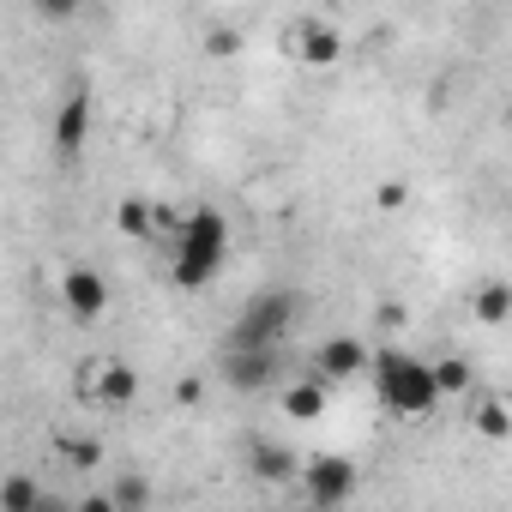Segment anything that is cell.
<instances>
[{"mask_svg":"<svg viewBox=\"0 0 512 512\" xmlns=\"http://www.w3.org/2000/svg\"><path fill=\"white\" fill-rule=\"evenodd\" d=\"M229 260V217L199 205L181 229H175V284L181 290H205Z\"/></svg>","mask_w":512,"mask_h":512,"instance_id":"1","label":"cell"},{"mask_svg":"<svg viewBox=\"0 0 512 512\" xmlns=\"http://www.w3.org/2000/svg\"><path fill=\"white\" fill-rule=\"evenodd\" d=\"M374 392L386 398V410L422 416V410H434V398H440L434 362H422V356H410V350H380V356H374Z\"/></svg>","mask_w":512,"mask_h":512,"instance_id":"2","label":"cell"},{"mask_svg":"<svg viewBox=\"0 0 512 512\" xmlns=\"http://www.w3.org/2000/svg\"><path fill=\"white\" fill-rule=\"evenodd\" d=\"M296 326V296L290 290H260V296H247L241 314L229 320V338L223 350H278Z\"/></svg>","mask_w":512,"mask_h":512,"instance_id":"3","label":"cell"},{"mask_svg":"<svg viewBox=\"0 0 512 512\" xmlns=\"http://www.w3.org/2000/svg\"><path fill=\"white\" fill-rule=\"evenodd\" d=\"M302 482H308V500H314L320 512H338V506L356 494V464L338 458V452H326V458H314V464L302 470Z\"/></svg>","mask_w":512,"mask_h":512,"instance_id":"4","label":"cell"},{"mask_svg":"<svg viewBox=\"0 0 512 512\" xmlns=\"http://www.w3.org/2000/svg\"><path fill=\"white\" fill-rule=\"evenodd\" d=\"M284 374V350H223V380L235 392H266Z\"/></svg>","mask_w":512,"mask_h":512,"instance_id":"5","label":"cell"},{"mask_svg":"<svg viewBox=\"0 0 512 512\" xmlns=\"http://www.w3.org/2000/svg\"><path fill=\"white\" fill-rule=\"evenodd\" d=\"M85 139H91V91L73 85L67 103H61V115H55V151H61V157H79Z\"/></svg>","mask_w":512,"mask_h":512,"instance_id":"6","label":"cell"},{"mask_svg":"<svg viewBox=\"0 0 512 512\" xmlns=\"http://www.w3.org/2000/svg\"><path fill=\"white\" fill-rule=\"evenodd\" d=\"M61 302H67L73 320H97V314L109 308V284H103L91 266H73V272L61 278Z\"/></svg>","mask_w":512,"mask_h":512,"instance_id":"7","label":"cell"},{"mask_svg":"<svg viewBox=\"0 0 512 512\" xmlns=\"http://www.w3.org/2000/svg\"><path fill=\"white\" fill-rule=\"evenodd\" d=\"M247 470L260 476V482H290V476H302L308 464H302L290 446H278V440H266V434H253V440H247Z\"/></svg>","mask_w":512,"mask_h":512,"instance_id":"8","label":"cell"},{"mask_svg":"<svg viewBox=\"0 0 512 512\" xmlns=\"http://www.w3.org/2000/svg\"><path fill=\"white\" fill-rule=\"evenodd\" d=\"M362 368H374V362H368V350H362L356 338H326V344H320V380H326V386H344V380H356Z\"/></svg>","mask_w":512,"mask_h":512,"instance_id":"9","label":"cell"},{"mask_svg":"<svg viewBox=\"0 0 512 512\" xmlns=\"http://www.w3.org/2000/svg\"><path fill=\"white\" fill-rule=\"evenodd\" d=\"M284 43H290V49H296L308 67H332V61H338V49H344V37H338L332 25H320V19H314V25H296V31H284Z\"/></svg>","mask_w":512,"mask_h":512,"instance_id":"10","label":"cell"},{"mask_svg":"<svg viewBox=\"0 0 512 512\" xmlns=\"http://www.w3.org/2000/svg\"><path fill=\"white\" fill-rule=\"evenodd\" d=\"M326 392H332V386H326L320 374H308V380L284 386V416H290V422H314V416L326 410Z\"/></svg>","mask_w":512,"mask_h":512,"instance_id":"11","label":"cell"},{"mask_svg":"<svg viewBox=\"0 0 512 512\" xmlns=\"http://www.w3.org/2000/svg\"><path fill=\"white\" fill-rule=\"evenodd\" d=\"M43 494H49V488H43L37 476L13 470L7 482H0V512H37V506H43Z\"/></svg>","mask_w":512,"mask_h":512,"instance_id":"12","label":"cell"},{"mask_svg":"<svg viewBox=\"0 0 512 512\" xmlns=\"http://www.w3.org/2000/svg\"><path fill=\"white\" fill-rule=\"evenodd\" d=\"M133 392H139V374L127 362H103L97 368V398L103 404H133Z\"/></svg>","mask_w":512,"mask_h":512,"instance_id":"13","label":"cell"},{"mask_svg":"<svg viewBox=\"0 0 512 512\" xmlns=\"http://www.w3.org/2000/svg\"><path fill=\"white\" fill-rule=\"evenodd\" d=\"M470 314H476L482 326H500V320H512V284H482V290L470 296Z\"/></svg>","mask_w":512,"mask_h":512,"instance_id":"14","label":"cell"},{"mask_svg":"<svg viewBox=\"0 0 512 512\" xmlns=\"http://www.w3.org/2000/svg\"><path fill=\"white\" fill-rule=\"evenodd\" d=\"M115 223H121V229H127L133 241H151V235H157V211H151V205H145L139 193H127V199H121Z\"/></svg>","mask_w":512,"mask_h":512,"instance_id":"15","label":"cell"},{"mask_svg":"<svg viewBox=\"0 0 512 512\" xmlns=\"http://www.w3.org/2000/svg\"><path fill=\"white\" fill-rule=\"evenodd\" d=\"M434 386H440V398H458V392L476 386V368H470L464 356H440V362H434Z\"/></svg>","mask_w":512,"mask_h":512,"instance_id":"16","label":"cell"},{"mask_svg":"<svg viewBox=\"0 0 512 512\" xmlns=\"http://www.w3.org/2000/svg\"><path fill=\"white\" fill-rule=\"evenodd\" d=\"M476 434L506 440V434H512V410H506L500 398H482V404H476Z\"/></svg>","mask_w":512,"mask_h":512,"instance_id":"17","label":"cell"},{"mask_svg":"<svg viewBox=\"0 0 512 512\" xmlns=\"http://www.w3.org/2000/svg\"><path fill=\"white\" fill-rule=\"evenodd\" d=\"M109 494H115V506H121V512H145V506H151V482H145V476H133V470H127Z\"/></svg>","mask_w":512,"mask_h":512,"instance_id":"18","label":"cell"},{"mask_svg":"<svg viewBox=\"0 0 512 512\" xmlns=\"http://www.w3.org/2000/svg\"><path fill=\"white\" fill-rule=\"evenodd\" d=\"M61 452H67V464H79V470H97V464H103V446H97V440H79V434H61Z\"/></svg>","mask_w":512,"mask_h":512,"instance_id":"19","label":"cell"},{"mask_svg":"<svg viewBox=\"0 0 512 512\" xmlns=\"http://www.w3.org/2000/svg\"><path fill=\"white\" fill-rule=\"evenodd\" d=\"M374 199H380V211H398V205L410 199V187H404V181H380V193H374Z\"/></svg>","mask_w":512,"mask_h":512,"instance_id":"20","label":"cell"},{"mask_svg":"<svg viewBox=\"0 0 512 512\" xmlns=\"http://www.w3.org/2000/svg\"><path fill=\"white\" fill-rule=\"evenodd\" d=\"M79 512H121V506H115V494H85Z\"/></svg>","mask_w":512,"mask_h":512,"instance_id":"21","label":"cell"},{"mask_svg":"<svg viewBox=\"0 0 512 512\" xmlns=\"http://www.w3.org/2000/svg\"><path fill=\"white\" fill-rule=\"evenodd\" d=\"M205 43H211V55H235V31H211Z\"/></svg>","mask_w":512,"mask_h":512,"instance_id":"22","label":"cell"},{"mask_svg":"<svg viewBox=\"0 0 512 512\" xmlns=\"http://www.w3.org/2000/svg\"><path fill=\"white\" fill-rule=\"evenodd\" d=\"M37 512H79V500H61V494H43V506Z\"/></svg>","mask_w":512,"mask_h":512,"instance_id":"23","label":"cell"}]
</instances>
